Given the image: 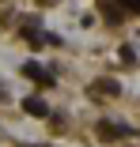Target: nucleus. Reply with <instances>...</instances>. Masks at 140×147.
<instances>
[{"label": "nucleus", "instance_id": "nucleus-6", "mask_svg": "<svg viewBox=\"0 0 140 147\" xmlns=\"http://www.w3.org/2000/svg\"><path fill=\"white\" fill-rule=\"evenodd\" d=\"M118 57H121V64H136V49H133V45H121Z\"/></svg>", "mask_w": 140, "mask_h": 147}, {"label": "nucleus", "instance_id": "nucleus-7", "mask_svg": "<svg viewBox=\"0 0 140 147\" xmlns=\"http://www.w3.org/2000/svg\"><path fill=\"white\" fill-rule=\"evenodd\" d=\"M118 8H121V11H136V15H140V0H118Z\"/></svg>", "mask_w": 140, "mask_h": 147}, {"label": "nucleus", "instance_id": "nucleus-4", "mask_svg": "<svg viewBox=\"0 0 140 147\" xmlns=\"http://www.w3.org/2000/svg\"><path fill=\"white\" fill-rule=\"evenodd\" d=\"M23 109L31 113V117H46V113H49V106H46L42 98H27V102H23Z\"/></svg>", "mask_w": 140, "mask_h": 147}, {"label": "nucleus", "instance_id": "nucleus-2", "mask_svg": "<svg viewBox=\"0 0 140 147\" xmlns=\"http://www.w3.org/2000/svg\"><path fill=\"white\" fill-rule=\"evenodd\" d=\"M99 136H102V140H121V136H133V128H129V125H106V121H102V125H99Z\"/></svg>", "mask_w": 140, "mask_h": 147}, {"label": "nucleus", "instance_id": "nucleus-1", "mask_svg": "<svg viewBox=\"0 0 140 147\" xmlns=\"http://www.w3.org/2000/svg\"><path fill=\"white\" fill-rule=\"evenodd\" d=\"M23 76H27V79H34L38 87H53V76H49L42 64H34V61H31V64H23Z\"/></svg>", "mask_w": 140, "mask_h": 147}, {"label": "nucleus", "instance_id": "nucleus-3", "mask_svg": "<svg viewBox=\"0 0 140 147\" xmlns=\"http://www.w3.org/2000/svg\"><path fill=\"white\" fill-rule=\"evenodd\" d=\"M118 91H121L118 79H95V83H91V94H99V98H102V94L110 98V94H118Z\"/></svg>", "mask_w": 140, "mask_h": 147}, {"label": "nucleus", "instance_id": "nucleus-5", "mask_svg": "<svg viewBox=\"0 0 140 147\" xmlns=\"http://www.w3.org/2000/svg\"><path fill=\"white\" fill-rule=\"evenodd\" d=\"M102 15H106L110 23H121V19H125V11L114 4V0H102Z\"/></svg>", "mask_w": 140, "mask_h": 147}]
</instances>
